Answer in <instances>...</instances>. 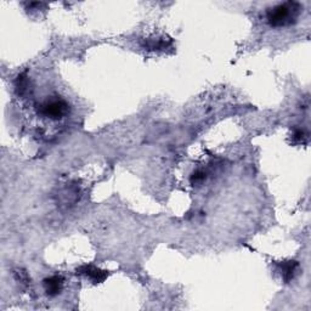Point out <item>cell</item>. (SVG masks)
<instances>
[{"instance_id": "7a4b0ae2", "label": "cell", "mask_w": 311, "mask_h": 311, "mask_svg": "<svg viewBox=\"0 0 311 311\" xmlns=\"http://www.w3.org/2000/svg\"><path fill=\"white\" fill-rule=\"evenodd\" d=\"M68 111H70V105L67 103V101L56 97L44 101L39 106L38 115L50 121H60L65 116H67Z\"/></svg>"}, {"instance_id": "5b68a950", "label": "cell", "mask_w": 311, "mask_h": 311, "mask_svg": "<svg viewBox=\"0 0 311 311\" xmlns=\"http://www.w3.org/2000/svg\"><path fill=\"white\" fill-rule=\"evenodd\" d=\"M277 266H279L283 280H285L286 282H289V281L294 277L295 270H297L298 268V263L294 262V260H288V262L279 263Z\"/></svg>"}, {"instance_id": "6da1fadb", "label": "cell", "mask_w": 311, "mask_h": 311, "mask_svg": "<svg viewBox=\"0 0 311 311\" xmlns=\"http://www.w3.org/2000/svg\"><path fill=\"white\" fill-rule=\"evenodd\" d=\"M299 13L297 3H285L276 5L268 11V22L272 27H283L291 25L295 21Z\"/></svg>"}, {"instance_id": "3957f363", "label": "cell", "mask_w": 311, "mask_h": 311, "mask_svg": "<svg viewBox=\"0 0 311 311\" xmlns=\"http://www.w3.org/2000/svg\"><path fill=\"white\" fill-rule=\"evenodd\" d=\"M79 271L80 274L85 275V276L94 283L103 282V281L107 279V276H109V271L101 270V269L92 265L82 266V268H79Z\"/></svg>"}, {"instance_id": "52a82bcc", "label": "cell", "mask_w": 311, "mask_h": 311, "mask_svg": "<svg viewBox=\"0 0 311 311\" xmlns=\"http://www.w3.org/2000/svg\"><path fill=\"white\" fill-rule=\"evenodd\" d=\"M306 134H305V131L303 129H295L294 133H293L292 135V139L294 142H298V143H303L305 140H306Z\"/></svg>"}, {"instance_id": "ba28073f", "label": "cell", "mask_w": 311, "mask_h": 311, "mask_svg": "<svg viewBox=\"0 0 311 311\" xmlns=\"http://www.w3.org/2000/svg\"><path fill=\"white\" fill-rule=\"evenodd\" d=\"M205 179V173L202 172V170H197L196 173H193L192 176H191V184L196 185L202 182Z\"/></svg>"}, {"instance_id": "8992f818", "label": "cell", "mask_w": 311, "mask_h": 311, "mask_svg": "<svg viewBox=\"0 0 311 311\" xmlns=\"http://www.w3.org/2000/svg\"><path fill=\"white\" fill-rule=\"evenodd\" d=\"M28 88H29V79L28 77H27V74L26 73L20 74L16 80V89L20 96L25 95L26 92L28 91Z\"/></svg>"}, {"instance_id": "277c9868", "label": "cell", "mask_w": 311, "mask_h": 311, "mask_svg": "<svg viewBox=\"0 0 311 311\" xmlns=\"http://www.w3.org/2000/svg\"><path fill=\"white\" fill-rule=\"evenodd\" d=\"M44 289H45L46 294L50 297H56L64 289V279L61 276H55L47 277L44 280Z\"/></svg>"}]
</instances>
